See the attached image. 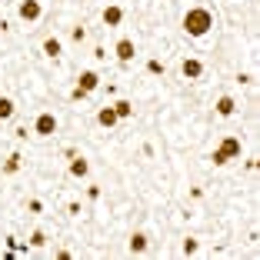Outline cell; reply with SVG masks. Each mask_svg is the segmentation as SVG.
Wrapping results in <instances>:
<instances>
[{
	"label": "cell",
	"mask_w": 260,
	"mask_h": 260,
	"mask_svg": "<svg viewBox=\"0 0 260 260\" xmlns=\"http://www.w3.org/2000/svg\"><path fill=\"white\" fill-rule=\"evenodd\" d=\"M87 170H90V164H87L84 157H74V160H70V174L74 177H87Z\"/></svg>",
	"instance_id": "11"
},
{
	"label": "cell",
	"mask_w": 260,
	"mask_h": 260,
	"mask_svg": "<svg viewBox=\"0 0 260 260\" xmlns=\"http://www.w3.org/2000/svg\"><path fill=\"white\" fill-rule=\"evenodd\" d=\"M217 114H220V117L234 114V97H220V100H217Z\"/></svg>",
	"instance_id": "13"
},
{
	"label": "cell",
	"mask_w": 260,
	"mask_h": 260,
	"mask_svg": "<svg viewBox=\"0 0 260 260\" xmlns=\"http://www.w3.org/2000/svg\"><path fill=\"white\" fill-rule=\"evenodd\" d=\"M134 57H137V47H134V40L123 37L120 44H117V60H120V63H130Z\"/></svg>",
	"instance_id": "5"
},
{
	"label": "cell",
	"mask_w": 260,
	"mask_h": 260,
	"mask_svg": "<svg viewBox=\"0 0 260 260\" xmlns=\"http://www.w3.org/2000/svg\"><path fill=\"white\" fill-rule=\"evenodd\" d=\"M97 120H100V127H114L120 117H117V110H114V107H104V110L97 114Z\"/></svg>",
	"instance_id": "9"
},
{
	"label": "cell",
	"mask_w": 260,
	"mask_h": 260,
	"mask_svg": "<svg viewBox=\"0 0 260 260\" xmlns=\"http://www.w3.org/2000/svg\"><path fill=\"white\" fill-rule=\"evenodd\" d=\"M4 170H7V174H17V170H20V153H10V160L4 164Z\"/></svg>",
	"instance_id": "16"
},
{
	"label": "cell",
	"mask_w": 260,
	"mask_h": 260,
	"mask_svg": "<svg viewBox=\"0 0 260 260\" xmlns=\"http://www.w3.org/2000/svg\"><path fill=\"white\" fill-rule=\"evenodd\" d=\"M120 20H123L120 7H107V10H104V23H107V27H120Z\"/></svg>",
	"instance_id": "8"
},
{
	"label": "cell",
	"mask_w": 260,
	"mask_h": 260,
	"mask_svg": "<svg viewBox=\"0 0 260 260\" xmlns=\"http://www.w3.org/2000/svg\"><path fill=\"white\" fill-rule=\"evenodd\" d=\"M147 250V237L144 234H134V237H130V253H144Z\"/></svg>",
	"instance_id": "14"
},
{
	"label": "cell",
	"mask_w": 260,
	"mask_h": 260,
	"mask_svg": "<svg viewBox=\"0 0 260 260\" xmlns=\"http://www.w3.org/2000/svg\"><path fill=\"white\" fill-rule=\"evenodd\" d=\"M77 87H80L84 93H93V90L100 87V77L93 74V70H84V74H80V84H77Z\"/></svg>",
	"instance_id": "7"
},
{
	"label": "cell",
	"mask_w": 260,
	"mask_h": 260,
	"mask_svg": "<svg viewBox=\"0 0 260 260\" xmlns=\"http://www.w3.org/2000/svg\"><path fill=\"white\" fill-rule=\"evenodd\" d=\"M184 253H187V257H190V253H197V240H193V237L184 240Z\"/></svg>",
	"instance_id": "18"
},
{
	"label": "cell",
	"mask_w": 260,
	"mask_h": 260,
	"mask_svg": "<svg viewBox=\"0 0 260 260\" xmlns=\"http://www.w3.org/2000/svg\"><path fill=\"white\" fill-rule=\"evenodd\" d=\"M14 100L10 97H0V120H10V117H14Z\"/></svg>",
	"instance_id": "12"
},
{
	"label": "cell",
	"mask_w": 260,
	"mask_h": 260,
	"mask_svg": "<svg viewBox=\"0 0 260 260\" xmlns=\"http://www.w3.org/2000/svg\"><path fill=\"white\" fill-rule=\"evenodd\" d=\"M17 14H20V20L34 23L40 14H44V7H40V0H20V7H17Z\"/></svg>",
	"instance_id": "3"
},
{
	"label": "cell",
	"mask_w": 260,
	"mask_h": 260,
	"mask_svg": "<svg viewBox=\"0 0 260 260\" xmlns=\"http://www.w3.org/2000/svg\"><path fill=\"white\" fill-rule=\"evenodd\" d=\"M147 70H150V74H164V63L160 60H150V63H147Z\"/></svg>",
	"instance_id": "19"
},
{
	"label": "cell",
	"mask_w": 260,
	"mask_h": 260,
	"mask_svg": "<svg viewBox=\"0 0 260 260\" xmlns=\"http://www.w3.org/2000/svg\"><path fill=\"white\" fill-rule=\"evenodd\" d=\"M34 130H37L40 137H54L57 134V117L54 114H40L37 123H34Z\"/></svg>",
	"instance_id": "4"
},
{
	"label": "cell",
	"mask_w": 260,
	"mask_h": 260,
	"mask_svg": "<svg viewBox=\"0 0 260 260\" xmlns=\"http://www.w3.org/2000/svg\"><path fill=\"white\" fill-rule=\"evenodd\" d=\"M210 27H214V14H210V10H204V7L187 10L184 30L190 34V37H207V34H210Z\"/></svg>",
	"instance_id": "1"
},
{
	"label": "cell",
	"mask_w": 260,
	"mask_h": 260,
	"mask_svg": "<svg viewBox=\"0 0 260 260\" xmlns=\"http://www.w3.org/2000/svg\"><path fill=\"white\" fill-rule=\"evenodd\" d=\"M70 37H74V40H77V44H80V40H84V37H87V34H84V27H74V34H70Z\"/></svg>",
	"instance_id": "20"
},
{
	"label": "cell",
	"mask_w": 260,
	"mask_h": 260,
	"mask_svg": "<svg viewBox=\"0 0 260 260\" xmlns=\"http://www.w3.org/2000/svg\"><path fill=\"white\" fill-rule=\"evenodd\" d=\"M180 74H184L187 80H197V77L204 74V63H200V60H193V57H187V60L180 63Z\"/></svg>",
	"instance_id": "6"
},
{
	"label": "cell",
	"mask_w": 260,
	"mask_h": 260,
	"mask_svg": "<svg viewBox=\"0 0 260 260\" xmlns=\"http://www.w3.org/2000/svg\"><path fill=\"white\" fill-rule=\"evenodd\" d=\"M44 244H47L44 234H40V230H34V234H30V247H44Z\"/></svg>",
	"instance_id": "17"
},
{
	"label": "cell",
	"mask_w": 260,
	"mask_h": 260,
	"mask_svg": "<svg viewBox=\"0 0 260 260\" xmlns=\"http://www.w3.org/2000/svg\"><path fill=\"white\" fill-rule=\"evenodd\" d=\"M44 54H47V57H60V54H63V44H60L57 37H47V40H44Z\"/></svg>",
	"instance_id": "10"
},
{
	"label": "cell",
	"mask_w": 260,
	"mask_h": 260,
	"mask_svg": "<svg viewBox=\"0 0 260 260\" xmlns=\"http://www.w3.org/2000/svg\"><path fill=\"white\" fill-rule=\"evenodd\" d=\"M234 157H240V140H237V137H223V140H220V147H217V150L210 153V160H214L217 167L230 164Z\"/></svg>",
	"instance_id": "2"
},
{
	"label": "cell",
	"mask_w": 260,
	"mask_h": 260,
	"mask_svg": "<svg viewBox=\"0 0 260 260\" xmlns=\"http://www.w3.org/2000/svg\"><path fill=\"white\" fill-rule=\"evenodd\" d=\"M114 110H117V117H120V120H123V117H130V114H134V107H130V100H117V104H114Z\"/></svg>",
	"instance_id": "15"
}]
</instances>
